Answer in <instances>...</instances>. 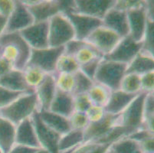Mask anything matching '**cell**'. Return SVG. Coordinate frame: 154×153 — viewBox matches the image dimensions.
<instances>
[{"label": "cell", "mask_w": 154, "mask_h": 153, "mask_svg": "<svg viewBox=\"0 0 154 153\" xmlns=\"http://www.w3.org/2000/svg\"><path fill=\"white\" fill-rule=\"evenodd\" d=\"M143 42L134 41L130 35L122 38L111 52L103 56L108 61L128 64L141 51Z\"/></svg>", "instance_id": "cell-8"}, {"label": "cell", "mask_w": 154, "mask_h": 153, "mask_svg": "<svg viewBox=\"0 0 154 153\" xmlns=\"http://www.w3.org/2000/svg\"><path fill=\"white\" fill-rule=\"evenodd\" d=\"M22 71L26 84L34 90L42 83L47 75L42 70L33 66H26Z\"/></svg>", "instance_id": "cell-29"}, {"label": "cell", "mask_w": 154, "mask_h": 153, "mask_svg": "<svg viewBox=\"0 0 154 153\" xmlns=\"http://www.w3.org/2000/svg\"><path fill=\"white\" fill-rule=\"evenodd\" d=\"M38 113L45 125L61 136L71 130L68 118L53 113L50 110L38 111Z\"/></svg>", "instance_id": "cell-22"}, {"label": "cell", "mask_w": 154, "mask_h": 153, "mask_svg": "<svg viewBox=\"0 0 154 153\" xmlns=\"http://www.w3.org/2000/svg\"><path fill=\"white\" fill-rule=\"evenodd\" d=\"M63 13V12H62ZM72 25L75 33V39L85 41L91 34L102 25L101 19L88 16L75 12H64Z\"/></svg>", "instance_id": "cell-9"}, {"label": "cell", "mask_w": 154, "mask_h": 153, "mask_svg": "<svg viewBox=\"0 0 154 153\" xmlns=\"http://www.w3.org/2000/svg\"><path fill=\"white\" fill-rule=\"evenodd\" d=\"M23 93H26L9 90L5 89L0 86V109L5 107L6 106L10 104L12 101L17 99Z\"/></svg>", "instance_id": "cell-39"}, {"label": "cell", "mask_w": 154, "mask_h": 153, "mask_svg": "<svg viewBox=\"0 0 154 153\" xmlns=\"http://www.w3.org/2000/svg\"><path fill=\"white\" fill-rule=\"evenodd\" d=\"M35 153H50V152L48 151H47L46 149H44V148H38V149Z\"/></svg>", "instance_id": "cell-53"}, {"label": "cell", "mask_w": 154, "mask_h": 153, "mask_svg": "<svg viewBox=\"0 0 154 153\" xmlns=\"http://www.w3.org/2000/svg\"><path fill=\"white\" fill-rule=\"evenodd\" d=\"M57 88L54 74H47L44 81L35 90L38 103V111L49 110L50 106L55 96Z\"/></svg>", "instance_id": "cell-17"}, {"label": "cell", "mask_w": 154, "mask_h": 153, "mask_svg": "<svg viewBox=\"0 0 154 153\" xmlns=\"http://www.w3.org/2000/svg\"><path fill=\"white\" fill-rule=\"evenodd\" d=\"M8 19L0 15V36L5 32Z\"/></svg>", "instance_id": "cell-52"}, {"label": "cell", "mask_w": 154, "mask_h": 153, "mask_svg": "<svg viewBox=\"0 0 154 153\" xmlns=\"http://www.w3.org/2000/svg\"><path fill=\"white\" fill-rule=\"evenodd\" d=\"M38 110L35 93H26L10 104L0 109V116L17 126Z\"/></svg>", "instance_id": "cell-2"}, {"label": "cell", "mask_w": 154, "mask_h": 153, "mask_svg": "<svg viewBox=\"0 0 154 153\" xmlns=\"http://www.w3.org/2000/svg\"><path fill=\"white\" fill-rule=\"evenodd\" d=\"M0 86L9 90L21 93H33L34 90L31 89L26 84L24 79L23 71L13 69L8 74L0 77Z\"/></svg>", "instance_id": "cell-20"}, {"label": "cell", "mask_w": 154, "mask_h": 153, "mask_svg": "<svg viewBox=\"0 0 154 153\" xmlns=\"http://www.w3.org/2000/svg\"><path fill=\"white\" fill-rule=\"evenodd\" d=\"M92 104L90 98L87 93L74 96V106L75 112L85 113Z\"/></svg>", "instance_id": "cell-40"}, {"label": "cell", "mask_w": 154, "mask_h": 153, "mask_svg": "<svg viewBox=\"0 0 154 153\" xmlns=\"http://www.w3.org/2000/svg\"><path fill=\"white\" fill-rule=\"evenodd\" d=\"M102 59L103 58L95 59V60L88 63V64H84V65L80 66V70H81L85 75L88 76V78H91V79L94 81V76L97 72V70L98 68V66L99 64H100Z\"/></svg>", "instance_id": "cell-44"}, {"label": "cell", "mask_w": 154, "mask_h": 153, "mask_svg": "<svg viewBox=\"0 0 154 153\" xmlns=\"http://www.w3.org/2000/svg\"><path fill=\"white\" fill-rule=\"evenodd\" d=\"M103 106H97V105H91L85 113L88 117L89 123H96L102 120L106 115Z\"/></svg>", "instance_id": "cell-41"}, {"label": "cell", "mask_w": 154, "mask_h": 153, "mask_svg": "<svg viewBox=\"0 0 154 153\" xmlns=\"http://www.w3.org/2000/svg\"><path fill=\"white\" fill-rule=\"evenodd\" d=\"M126 70L127 64L103 58L97 70L94 81L106 87L110 91L117 90L126 74Z\"/></svg>", "instance_id": "cell-3"}, {"label": "cell", "mask_w": 154, "mask_h": 153, "mask_svg": "<svg viewBox=\"0 0 154 153\" xmlns=\"http://www.w3.org/2000/svg\"><path fill=\"white\" fill-rule=\"evenodd\" d=\"M19 33L32 49L49 47L48 22H34Z\"/></svg>", "instance_id": "cell-11"}, {"label": "cell", "mask_w": 154, "mask_h": 153, "mask_svg": "<svg viewBox=\"0 0 154 153\" xmlns=\"http://www.w3.org/2000/svg\"><path fill=\"white\" fill-rule=\"evenodd\" d=\"M146 93L137 94L124 111L118 115L117 125L123 126L131 134L143 128V103Z\"/></svg>", "instance_id": "cell-5"}, {"label": "cell", "mask_w": 154, "mask_h": 153, "mask_svg": "<svg viewBox=\"0 0 154 153\" xmlns=\"http://www.w3.org/2000/svg\"><path fill=\"white\" fill-rule=\"evenodd\" d=\"M121 38L116 32L101 25L95 29L85 41L105 56L111 52Z\"/></svg>", "instance_id": "cell-7"}, {"label": "cell", "mask_w": 154, "mask_h": 153, "mask_svg": "<svg viewBox=\"0 0 154 153\" xmlns=\"http://www.w3.org/2000/svg\"><path fill=\"white\" fill-rule=\"evenodd\" d=\"M0 153H2V151H1V150H0Z\"/></svg>", "instance_id": "cell-56"}, {"label": "cell", "mask_w": 154, "mask_h": 153, "mask_svg": "<svg viewBox=\"0 0 154 153\" xmlns=\"http://www.w3.org/2000/svg\"><path fill=\"white\" fill-rule=\"evenodd\" d=\"M140 147L143 153L154 152V138L153 136L149 137L139 142Z\"/></svg>", "instance_id": "cell-48"}, {"label": "cell", "mask_w": 154, "mask_h": 153, "mask_svg": "<svg viewBox=\"0 0 154 153\" xmlns=\"http://www.w3.org/2000/svg\"><path fill=\"white\" fill-rule=\"evenodd\" d=\"M110 93H111V91L108 88L95 82L91 88L87 93V94L88 95L91 101L92 104L103 106V107L108 102Z\"/></svg>", "instance_id": "cell-27"}, {"label": "cell", "mask_w": 154, "mask_h": 153, "mask_svg": "<svg viewBox=\"0 0 154 153\" xmlns=\"http://www.w3.org/2000/svg\"><path fill=\"white\" fill-rule=\"evenodd\" d=\"M115 2L116 0H75L72 12L102 20Z\"/></svg>", "instance_id": "cell-12"}, {"label": "cell", "mask_w": 154, "mask_h": 153, "mask_svg": "<svg viewBox=\"0 0 154 153\" xmlns=\"http://www.w3.org/2000/svg\"><path fill=\"white\" fill-rule=\"evenodd\" d=\"M16 126L0 116V150L8 153L15 144Z\"/></svg>", "instance_id": "cell-24"}, {"label": "cell", "mask_w": 154, "mask_h": 153, "mask_svg": "<svg viewBox=\"0 0 154 153\" xmlns=\"http://www.w3.org/2000/svg\"><path fill=\"white\" fill-rule=\"evenodd\" d=\"M154 57L140 52L137 54L127 65L126 74L142 75L149 71H154Z\"/></svg>", "instance_id": "cell-25"}, {"label": "cell", "mask_w": 154, "mask_h": 153, "mask_svg": "<svg viewBox=\"0 0 154 153\" xmlns=\"http://www.w3.org/2000/svg\"><path fill=\"white\" fill-rule=\"evenodd\" d=\"M119 90L129 94L137 95L142 93L140 76L134 74H126L121 81Z\"/></svg>", "instance_id": "cell-31"}, {"label": "cell", "mask_w": 154, "mask_h": 153, "mask_svg": "<svg viewBox=\"0 0 154 153\" xmlns=\"http://www.w3.org/2000/svg\"><path fill=\"white\" fill-rule=\"evenodd\" d=\"M73 39H75V30L64 13L60 12L48 21L49 47H64Z\"/></svg>", "instance_id": "cell-4"}, {"label": "cell", "mask_w": 154, "mask_h": 153, "mask_svg": "<svg viewBox=\"0 0 154 153\" xmlns=\"http://www.w3.org/2000/svg\"><path fill=\"white\" fill-rule=\"evenodd\" d=\"M85 142V135L82 130H71L61 135L58 142L59 153H68Z\"/></svg>", "instance_id": "cell-26"}, {"label": "cell", "mask_w": 154, "mask_h": 153, "mask_svg": "<svg viewBox=\"0 0 154 153\" xmlns=\"http://www.w3.org/2000/svg\"><path fill=\"white\" fill-rule=\"evenodd\" d=\"M85 41H79L77 40V39H73V40L68 42L64 46V54L74 57L75 55V54L78 51V50L82 46L85 45Z\"/></svg>", "instance_id": "cell-45"}, {"label": "cell", "mask_w": 154, "mask_h": 153, "mask_svg": "<svg viewBox=\"0 0 154 153\" xmlns=\"http://www.w3.org/2000/svg\"><path fill=\"white\" fill-rule=\"evenodd\" d=\"M15 144L32 147L41 148L38 141L35 130L32 118H28L16 126Z\"/></svg>", "instance_id": "cell-19"}, {"label": "cell", "mask_w": 154, "mask_h": 153, "mask_svg": "<svg viewBox=\"0 0 154 153\" xmlns=\"http://www.w3.org/2000/svg\"><path fill=\"white\" fill-rule=\"evenodd\" d=\"M63 53L64 47L32 49L29 62L26 66L38 67L46 74H54L57 61Z\"/></svg>", "instance_id": "cell-6"}, {"label": "cell", "mask_w": 154, "mask_h": 153, "mask_svg": "<svg viewBox=\"0 0 154 153\" xmlns=\"http://www.w3.org/2000/svg\"><path fill=\"white\" fill-rule=\"evenodd\" d=\"M57 90L73 94L75 90V75L66 73H55L54 74Z\"/></svg>", "instance_id": "cell-34"}, {"label": "cell", "mask_w": 154, "mask_h": 153, "mask_svg": "<svg viewBox=\"0 0 154 153\" xmlns=\"http://www.w3.org/2000/svg\"><path fill=\"white\" fill-rule=\"evenodd\" d=\"M146 9L148 19L154 22L153 1H146Z\"/></svg>", "instance_id": "cell-51"}, {"label": "cell", "mask_w": 154, "mask_h": 153, "mask_svg": "<svg viewBox=\"0 0 154 153\" xmlns=\"http://www.w3.org/2000/svg\"><path fill=\"white\" fill-rule=\"evenodd\" d=\"M80 66L91 62L95 59L103 58V56L94 47L85 42V44L78 50L74 56Z\"/></svg>", "instance_id": "cell-32"}, {"label": "cell", "mask_w": 154, "mask_h": 153, "mask_svg": "<svg viewBox=\"0 0 154 153\" xmlns=\"http://www.w3.org/2000/svg\"><path fill=\"white\" fill-rule=\"evenodd\" d=\"M80 70V65L75 57L63 53L56 64L55 73H66L74 74Z\"/></svg>", "instance_id": "cell-33"}, {"label": "cell", "mask_w": 154, "mask_h": 153, "mask_svg": "<svg viewBox=\"0 0 154 153\" xmlns=\"http://www.w3.org/2000/svg\"><path fill=\"white\" fill-rule=\"evenodd\" d=\"M136 96L137 95L129 94L120 90L111 91L108 102L104 106L105 111L112 115L120 114Z\"/></svg>", "instance_id": "cell-21"}, {"label": "cell", "mask_w": 154, "mask_h": 153, "mask_svg": "<svg viewBox=\"0 0 154 153\" xmlns=\"http://www.w3.org/2000/svg\"><path fill=\"white\" fill-rule=\"evenodd\" d=\"M152 136H153V133L149 132V130H146V129H140V130H138L133 133L132 134H131L127 137L137 142H140L143 140Z\"/></svg>", "instance_id": "cell-47"}, {"label": "cell", "mask_w": 154, "mask_h": 153, "mask_svg": "<svg viewBox=\"0 0 154 153\" xmlns=\"http://www.w3.org/2000/svg\"><path fill=\"white\" fill-rule=\"evenodd\" d=\"M13 69H15L14 64L11 61L0 57V77L8 74Z\"/></svg>", "instance_id": "cell-49"}, {"label": "cell", "mask_w": 154, "mask_h": 153, "mask_svg": "<svg viewBox=\"0 0 154 153\" xmlns=\"http://www.w3.org/2000/svg\"><path fill=\"white\" fill-rule=\"evenodd\" d=\"M143 128L154 132V96L153 93L146 94L143 103Z\"/></svg>", "instance_id": "cell-30"}, {"label": "cell", "mask_w": 154, "mask_h": 153, "mask_svg": "<svg viewBox=\"0 0 154 153\" xmlns=\"http://www.w3.org/2000/svg\"><path fill=\"white\" fill-rule=\"evenodd\" d=\"M142 42L143 47L141 51L151 57H154V22L149 19Z\"/></svg>", "instance_id": "cell-37"}, {"label": "cell", "mask_w": 154, "mask_h": 153, "mask_svg": "<svg viewBox=\"0 0 154 153\" xmlns=\"http://www.w3.org/2000/svg\"><path fill=\"white\" fill-rule=\"evenodd\" d=\"M38 148L15 144L8 153H35Z\"/></svg>", "instance_id": "cell-50"}, {"label": "cell", "mask_w": 154, "mask_h": 153, "mask_svg": "<svg viewBox=\"0 0 154 153\" xmlns=\"http://www.w3.org/2000/svg\"><path fill=\"white\" fill-rule=\"evenodd\" d=\"M109 150L113 153H143L139 142L128 137L120 139L112 143Z\"/></svg>", "instance_id": "cell-28"}, {"label": "cell", "mask_w": 154, "mask_h": 153, "mask_svg": "<svg viewBox=\"0 0 154 153\" xmlns=\"http://www.w3.org/2000/svg\"><path fill=\"white\" fill-rule=\"evenodd\" d=\"M74 75H75V85L73 96L87 93L94 85V81L85 75L81 70L77 71L75 74H74Z\"/></svg>", "instance_id": "cell-35"}, {"label": "cell", "mask_w": 154, "mask_h": 153, "mask_svg": "<svg viewBox=\"0 0 154 153\" xmlns=\"http://www.w3.org/2000/svg\"><path fill=\"white\" fill-rule=\"evenodd\" d=\"M105 153H113V152H112V151H110V150H107V151H106V152H105Z\"/></svg>", "instance_id": "cell-54"}, {"label": "cell", "mask_w": 154, "mask_h": 153, "mask_svg": "<svg viewBox=\"0 0 154 153\" xmlns=\"http://www.w3.org/2000/svg\"><path fill=\"white\" fill-rule=\"evenodd\" d=\"M1 57L11 61L15 69L23 71L27 65L32 48L19 32L4 33L0 36Z\"/></svg>", "instance_id": "cell-1"}, {"label": "cell", "mask_w": 154, "mask_h": 153, "mask_svg": "<svg viewBox=\"0 0 154 153\" xmlns=\"http://www.w3.org/2000/svg\"><path fill=\"white\" fill-rule=\"evenodd\" d=\"M141 91L143 93H153L154 90V71H149L140 75Z\"/></svg>", "instance_id": "cell-42"}, {"label": "cell", "mask_w": 154, "mask_h": 153, "mask_svg": "<svg viewBox=\"0 0 154 153\" xmlns=\"http://www.w3.org/2000/svg\"><path fill=\"white\" fill-rule=\"evenodd\" d=\"M35 22H48L54 15L61 12L59 1L38 0L35 5L28 7Z\"/></svg>", "instance_id": "cell-18"}, {"label": "cell", "mask_w": 154, "mask_h": 153, "mask_svg": "<svg viewBox=\"0 0 154 153\" xmlns=\"http://www.w3.org/2000/svg\"><path fill=\"white\" fill-rule=\"evenodd\" d=\"M145 4V1L142 0H116L113 8L127 12L133 8L143 6Z\"/></svg>", "instance_id": "cell-43"}, {"label": "cell", "mask_w": 154, "mask_h": 153, "mask_svg": "<svg viewBox=\"0 0 154 153\" xmlns=\"http://www.w3.org/2000/svg\"><path fill=\"white\" fill-rule=\"evenodd\" d=\"M34 22L33 17L31 15L28 7L24 5L22 1L15 0V8L10 16L8 18L4 33L20 32Z\"/></svg>", "instance_id": "cell-13"}, {"label": "cell", "mask_w": 154, "mask_h": 153, "mask_svg": "<svg viewBox=\"0 0 154 153\" xmlns=\"http://www.w3.org/2000/svg\"><path fill=\"white\" fill-rule=\"evenodd\" d=\"M49 110L64 117L69 118L75 112L73 94L61 92L57 90Z\"/></svg>", "instance_id": "cell-23"}, {"label": "cell", "mask_w": 154, "mask_h": 153, "mask_svg": "<svg viewBox=\"0 0 154 153\" xmlns=\"http://www.w3.org/2000/svg\"><path fill=\"white\" fill-rule=\"evenodd\" d=\"M15 5V0H0V15L9 18L13 12Z\"/></svg>", "instance_id": "cell-46"}, {"label": "cell", "mask_w": 154, "mask_h": 153, "mask_svg": "<svg viewBox=\"0 0 154 153\" xmlns=\"http://www.w3.org/2000/svg\"><path fill=\"white\" fill-rule=\"evenodd\" d=\"M71 130H84L87 128L89 124V120L86 114L79 112H74L71 116L68 118Z\"/></svg>", "instance_id": "cell-38"}, {"label": "cell", "mask_w": 154, "mask_h": 153, "mask_svg": "<svg viewBox=\"0 0 154 153\" xmlns=\"http://www.w3.org/2000/svg\"><path fill=\"white\" fill-rule=\"evenodd\" d=\"M111 144L87 142H84L68 153H105L110 148Z\"/></svg>", "instance_id": "cell-36"}, {"label": "cell", "mask_w": 154, "mask_h": 153, "mask_svg": "<svg viewBox=\"0 0 154 153\" xmlns=\"http://www.w3.org/2000/svg\"><path fill=\"white\" fill-rule=\"evenodd\" d=\"M32 123L34 124L36 136L40 147L46 149L50 153H59L58 151V142L61 135L53 131L43 123L36 111L32 116Z\"/></svg>", "instance_id": "cell-10"}, {"label": "cell", "mask_w": 154, "mask_h": 153, "mask_svg": "<svg viewBox=\"0 0 154 153\" xmlns=\"http://www.w3.org/2000/svg\"><path fill=\"white\" fill-rule=\"evenodd\" d=\"M0 57H1V45H0Z\"/></svg>", "instance_id": "cell-55"}, {"label": "cell", "mask_w": 154, "mask_h": 153, "mask_svg": "<svg viewBox=\"0 0 154 153\" xmlns=\"http://www.w3.org/2000/svg\"><path fill=\"white\" fill-rule=\"evenodd\" d=\"M118 115L106 113L104 117L96 123H89L87 128L84 130L85 142H97L107 136L117 123Z\"/></svg>", "instance_id": "cell-15"}, {"label": "cell", "mask_w": 154, "mask_h": 153, "mask_svg": "<svg viewBox=\"0 0 154 153\" xmlns=\"http://www.w3.org/2000/svg\"><path fill=\"white\" fill-rule=\"evenodd\" d=\"M102 25L119 35L121 38L129 35L127 12L111 8L102 19Z\"/></svg>", "instance_id": "cell-16"}, {"label": "cell", "mask_w": 154, "mask_h": 153, "mask_svg": "<svg viewBox=\"0 0 154 153\" xmlns=\"http://www.w3.org/2000/svg\"><path fill=\"white\" fill-rule=\"evenodd\" d=\"M129 25V35L137 42H142L147 25V13L145 4L127 12Z\"/></svg>", "instance_id": "cell-14"}]
</instances>
